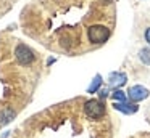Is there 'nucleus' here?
<instances>
[{"label":"nucleus","instance_id":"obj_8","mask_svg":"<svg viewBox=\"0 0 150 138\" xmlns=\"http://www.w3.org/2000/svg\"><path fill=\"white\" fill-rule=\"evenodd\" d=\"M100 85H102V76H100V74H97V76L94 77V80L91 82V85H89L87 93H95L98 88H100Z\"/></svg>","mask_w":150,"mask_h":138},{"label":"nucleus","instance_id":"obj_1","mask_svg":"<svg viewBox=\"0 0 150 138\" xmlns=\"http://www.w3.org/2000/svg\"><path fill=\"white\" fill-rule=\"evenodd\" d=\"M87 39L94 45H102L110 39V29L102 24H94L87 29Z\"/></svg>","mask_w":150,"mask_h":138},{"label":"nucleus","instance_id":"obj_11","mask_svg":"<svg viewBox=\"0 0 150 138\" xmlns=\"http://www.w3.org/2000/svg\"><path fill=\"white\" fill-rule=\"evenodd\" d=\"M144 39H145V42L150 45V27L145 29V32H144Z\"/></svg>","mask_w":150,"mask_h":138},{"label":"nucleus","instance_id":"obj_5","mask_svg":"<svg viewBox=\"0 0 150 138\" xmlns=\"http://www.w3.org/2000/svg\"><path fill=\"white\" fill-rule=\"evenodd\" d=\"M126 82H127V76L124 72H111L110 76H108V83H110L111 87L120 88V87H123Z\"/></svg>","mask_w":150,"mask_h":138},{"label":"nucleus","instance_id":"obj_12","mask_svg":"<svg viewBox=\"0 0 150 138\" xmlns=\"http://www.w3.org/2000/svg\"><path fill=\"white\" fill-rule=\"evenodd\" d=\"M108 93H110V92H108V88H102V90H100V93H98V96H100V98L103 99V98H107V96H108Z\"/></svg>","mask_w":150,"mask_h":138},{"label":"nucleus","instance_id":"obj_9","mask_svg":"<svg viewBox=\"0 0 150 138\" xmlns=\"http://www.w3.org/2000/svg\"><path fill=\"white\" fill-rule=\"evenodd\" d=\"M111 98L115 99V101H118V103H124L127 99V95L123 92V90H120V88H116L113 93H111Z\"/></svg>","mask_w":150,"mask_h":138},{"label":"nucleus","instance_id":"obj_2","mask_svg":"<svg viewBox=\"0 0 150 138\" xmlns=\"http://www.w3.org/2000/svg\"><path fill=\"white\" fill-rule=\"evenodd\" d=\"M84 112L91 119H100L105 114V104L98 99H89L84 103Z\"/></svg>","mask_w":150,"mask_h":138},{"label":"nucleus","instance_id":"obj_3","mask_svg":"<svg viewBox=\"0 0 150 138\" xmlns=\"http://www.w3.org/2000/svg\"><path fill=\"white\" fill-rule=\"evenodd\" d=\"M15 56H16V60L20 61L21 64H29L34 61V51L31 50L29 47L20 43L16 47V50H15Z\"/></svg>","mask_w":150,"mask_h":138},{"label":"nucleus","instance_id":"obj_4","mask_svg":"<svg viewBox=\"0 0 150 138\" xmlns=\"http://www.w3.org/2000/svg\"><path fill=\"white\" fill-rule=\"evenodd\" d=\"M149 95H150L149 88H145V87H142V85H132V87H129V90H127V98H129L132 103L142 101V99H145Z\"/></svg>","mask_w":150,"mask_h":138},{"label":"nucleus","instance_id":"obj_6","mask_svg":"<svg viewBox=\"0 0 150 138\" xmlns=\"http://www.w3.org/2000/svg\"><path fill=\"white\" fill-rule=\"evenodd\" d=\"M113 108L116 109V111H120V112H124V114H134V112H137V109H139L137 104H134V103H127V101H124V103L115 101Z\"/></svg>","mask_w":150,"mask_h":138},{"label":"nucleus","instance_id":"obj_7","mask_svg":"<svg viewBox=\"0 0 150 138\" xmlns=\"http://www.w3.org/2000/svg\"><path fill=\"white\" fill-rule=\"evenodd\" d=\"M15 117V111L10 108L4 109V111H0V125H7L8 122H11Z\"/></svg>","mask_w":150,"mask_h":138},{"label":"nucleus","instance_id":"obj_10","mask_svg":"<svg viewBox=\"0 0 150 138\" xmlns=\"http://www.w3.org/2000/svg\"><path fill=\"white\" fill-rule=\"evenodd\" d=\"M139 60L142 61L144 64L150 66V48H142L139 51Z\"/></svg>","mask_w":150,"mask_h":138}]
</instances>
